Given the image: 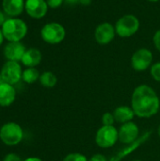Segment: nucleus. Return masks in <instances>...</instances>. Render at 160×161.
<instances>
[{
  "mask_svg": "<svg viewBox=\"0 0 160 161\" xmlns=\"http://www.w3.org/2000/svg\"><path fill=\"white\" fill-rule=\"evenodd\" d=\"M153 53L148 48H140L131 57V66L136 72H143L149 69L153 63Z\"/></svg>",
  "mask_w": 160,
  "mask_h": 161,
  "instance_id": "7",
  "label": "nucleus"
},
{
  "mask_svg": "<svg viewBox=\"0 0 160 161\" xmlns=\"http://www.w3.org/2000/svg\"><path fill=\"white\" fill-rule=\"evenodd\" d=\"M150 75L155 81L160 82V61L152 64L150 67Z\"/></svg>",
  "mask_w": 160,
  "mask_h": 161,
  "instance_id": "20",
  "label": "nucleus"
},
{
  "mask_svg": "<svg viewBox=\"0 0 160 161\" xmlns=\"http://www.w3.org/2000/svg\"><path fill=\"white\" fill-rule=\"evenodd\" d=\"M25 51V45L20 42H9L4 48V56L9 61L19 62Z\"/></svg>",
  "mask_w": 160,
  "mask_h": 161,
  "instance_id": "13",
  "label": "nucleus"
},
{
  "mask_svg": "<svg viewBox=\"0 0 160 161\" xmlns=\"http://www.w3.org/2000/svg\"><path fill=\"white\" fill-rule=\"evenodd\" d=\"M40 75L39 71L35 67H29L23 71L22 80L26 84H33L40 79Z\"/></svg>",
  "mask_w": 160,
  "mask_h": 161,
  "instance_id": "19",
  "label": "nucleus"
},
{
  "mask_svg": "<svg viewBox=\"0 0 160 161\" xmlns=\"http://www.w3.org/2000/svg\"><path fill=\"white\" fill-rule=\"evenodd\" d=\"M3 161H23V159L18 155H16L14 153H9L5 156V158H3Z\"/></svg>",
  "mask_w": 160,
  "mask_h": 161,
  "instance_id": "25",
  "label": "nucleus"
},
{
  "mask_svg": "<svg viewBox=\"0 0 160 161\" xmlns=\"http://www.w3.org/2000/svg\"><path fill=\"white\" fill-rule=\"evenodd\" d=\"M2 83H6V82L4 81V79L2 78V76H1V75H0V84H2Z\"/></svg>",
  "mask_w": 160,
  "mask_h": 161,
  "instance_id": "33",
  "label": "nucleus"
},
{
  "mask_svg": "<svg viewBox=\"0 0 160 161\" xmlns=\"http://www.w3.org/2000/svg\"><path fill=\"white\" fill-rule=\"evenodd\" d=\"M146 1L151 2V3H157V2H158V1H160V0H146Z\"/></svg>",
  "mask_w": 160,
  "mask_h": 161,
  "instance_id": "32",
  "label": "nucleus"
},
{
  "mask_svg": "<svg viewBox=\"0 0 160 161\" xmlns=\"http://www.w3.org/2000/svg\"><path fill=\"white\" fill-rule=\"evenodd\" d=\"M24 139V130L20 125L15 122H8L0 128V140L8 146L19 144Z\"/></svg>",
  "mask_w": 160,
  "mask_h": 161,
  "instance_id": "4",
  "label": "nucleus"
},
{
  "mask_svg": "<svg viewBox=\"0 0 160 161\" xmlns=\"http://www.w3.org/2000/svg\"><path fill=\"white\" fill-rule=\"evenodd\" d=\"M62 161H89V159L81 153H71L65 156Z\"/></svg>",
  "mask_w": 160,
  "mask_h": 161,
  "instance_id": "21",
  "label": "nucleus"
},
{
  "mask_svg": "<svg viewBox=\"0 0 160 161\" xmlns=\"http://www.w3.org/2000/svg\"><path fill=\"white\" fill-rule=\"evenodd\" d=\"M46 0H26L25 8L27 14L34 19H41L44 17L48 10Z\"/></svg>",
  "mask_w": 160,
  "mask_h": 161,
  "instance_id": "12",
  "label": "nucleus"
},
{
  "mask_svg": "<svg viewBox=\"0 0 160 161\" xmlns=\"http://www.w3.org/2000/svg\"><path fill=\"white\" fill-rule=\"evenodd\" d=\"M152 132L151 131H146L144 132L142 135L140 136V138L134 142L133 143L127 144L124 147H123L121 150H119L113 157L109 158L108 161H122L126 157H128L131 153H133L134 151H136L138 148H140L143 143H145L151 137Z\"/></svg>",
  "mask_w": 160,
  "mask_h": 161,
  "instance_id": "10",
  "label": "nucleus"
},
{
  "mask_svg": "<svg viewBox=\"0 0 160 161\" xmlns=\"http://www.w3.org/2000/svg\"><path fill=\"white\" fill-rule=\"evenodd\" d=\"M89 161H108V158L102 154H95L89 159Z\"/></svg>",
  "mask_w": 160,
  "mask_h": 161,
  "instance_id": "26",
  "label": "nucleus"
},
{
  "mask_svg": "<svg viewBox=\"0 0 160 161\" xmlns=\"http://www.w3.org/2000/svg\"><path fill=\"white\" fill-rule=\"evenodd\" d=\"M0 75L6 83H8L10 85H15L22 79V75H23L22 67L19 64V62L8 60L2 66Z\"/></svg>",
  "mask_w": 160,
  "mask_h": 161,
  "instance_id": "8",
  "label": "nucleus"
},
{
  "mask_svg": "<svg viewBox=\"0 0 160 161\" xmlns=\"http://www.w3.org/2000/svg\"><path fill=\"white\" fill-rule=\"evenodd\" d=\"M115 119L114 115L111 112H106L102 116V124L103 125H114Z\"/></svg>",
  "mask_w": 160,
  "mask_h": 161,
  "instance_id": "22",
  "label": "nucleus"
},
{
  "mask_svg": "<svg viewBox=\"0 0 160 161\" xmlns=\"http://www.w3.org/2000/svg\"><path fill=\"white\" fill-rule=\"evenodd\" d=\"M64 0H46V3L51 8H58L63 4Z\"/></svg>",
  "mask_w": 160,
  "mask_h": 161,
  "instance_id": "23",
  "label": "nucleus"
},
{
  "mask_svg": "<svg viewBox=\"0 0 160 161\" xmlns=\"http://www.w3.org/2000/svg\"><path fill=\"white\" fill-rule=\"evenodd\" d=\"M41 85L44 88L47 89H51L54 88L57 83H58V78L56 76V75L50 71H46L43 72L41 75H40V79H39Z\"/></svg>",
  "mask_w": 160,
  "mask_h": 161,
  "instance_id": "18",
  "label": "nucleus"
},
{
  "mask_svg": "<svg viewBox=\"0 0 160 161\" xmlns=\"http://www.w3.org/2000/svg\"><path fill=\"white\" fill-rule=\"evenodd\" d=\"M131 108L139 118H151L158 113L160 99L156 91L146 84L136 87L131 96Z\"/></svg>",
  "mask_w": 160,
  "mask_h": 161,
  "instance_id": "1",
  "label": "nucleus"
},
{
  "mask_svg": "<svg viewBox=\"0 0 160 161\" xmlns=\"http://www.w3.org/2000/svg\"><path fill=\"white\" fill-rule=\"evenodd\" d=\"M2 32L4 38L8 42H20L27 33V25L21 19L10 18L5 21L2 25Z\"/></svg>",
  "mask_w": 160,
  "mask_h": 161,
  "instance_id": "2",
  "label": "nucleus"
},
{
  "mask_svg": "<svg viewBox=\"0 0 160 161\" xmlns=\"http://www.w3.org/2000/svg\"><path fill=\"white\" fill-rule=\"evenodd\" d=\"M91 3V0H79V4L83 6H89Z\"/></svg>",
  "mask_w": 160,
  "mask_h": 161,
  "instance_id": "29",
  "label": "nucleus"
},
{
  "mask_svg": "<svg viewBox=\"0 0 160 161\" xmlns=\"http://www.w3.org/2000/svg\"><path fill=\"white\" fill-rule=\"evenodd\" d=\"M3 41H4V35H3L2 29H0V46L3 43Z\"/></svg>",
  "mask_w": 160,
  "mask_h": 161,
  "instance_id": "31",
  "label": "nucleus"
},
{
  "mask_svg": "<svg viewBox=\"0 0 160 161\" xmlns=\"http://www.w3.org/2000/svg\"><path fill=\"white\" fill-rule=\"evenodd\" d=\"M115 26L109 22L99 24L94 30L95 42L100 45H107L110 43L116 36Z\"/></svg>",
  "mask_w": 160,
  "mask_h": 161,
  "instance_id": "9",
  "label": "nucleus"
},
{
  "mask_svg": "<svg viewBox=\"0 0 160 161\" xmlns=\"http://www.w3.org/2000/svg\"><path fill=\"white\" fill-rule=\"evenodd\" d=\"M41 36V39L49 44H58L65 39L66 30L61 24L51 22L42 26Z\"/></svg>",
  "mask_w": 160,
  "mask_h": 161,
  "instance_id": "6",
  "label": "nucleus"
},
{
  "mask_svg": "<svg viewBox=\"0 0 160 161\" xmlns=\"http://www.w3.org/2000/svg\"><path fill=\"white\" fill-rule=\"evenodd\" d=\"M64 2H66L67 4H70V5H74V4L79 3V0H64Z\"/></svg>",
  "mask_w": 160,
  "mask_h": 161,
  "instance_id": "30",
  "label": "nucleus"
},
{
  "mask_svg": "<svg viewBox=\"0 0 160 161\" xmlns=\"http://www.w3.org/2000/svg\"><path fill=\"white\" fill-rule=\"evenodd\" d=\"M119 142L124 145L133 143L140 138V128L134 122L123 124L118 129Z\"/></svg>",
  "mask_w": 160,
  "mask_h": 161,
  "instance_id": "11",
  "label": "nucleus"
},
{
  "mask_svg": "<svg viewBox=\"0 0 160 161\" xmlns=\"http://www.w3.org/2000/svg\"><path fill=\"white\" fill-rule=\"evenodd\" d=\"M16 99V90L8 83L0 84V107H9Z\"/></svg>",
  "mask_w": 160,
  "mask_h": 161,
  "instance_id": "14",
  "label": "nucleus"
},
{
  "mask_svg": "<svg viewBox=\"0 0 160 161\" xmlns=\"http://www.w3.org/2000/svg\"><path fill=\"white\" fill-rule=\"evenodd\" d=\"M157 134H158V136H159L160 138V125L159 126H158V128H157Z\"/></svg>",
  "mask_w": 160,
  "mask_h": 161,
  "instance_id": "34",
  "label": "nucleus"
},
{
  "mask_svg": "<svg viewBox=\"0 0 160 161\" xmlns=\"http://www.w3.org/2000/svg\"><path fill=\"white\" fill-rule=\"evenodd\" d=\"M116 34L121 38H130L140 29L141 22L134 14H124L115 23Z\"/></svg>",
  "mask_w": 160,
  "mask_h": 161,
  "instance_id": "3",
  "label": "nucleus"
},
{
  "mask_svg": "<svg viewBox=\"0 0 160 161\" xmlns=\"http://www.w3.org/2000/svg\"><path fill=\"white\" fill-rule=\"evenodd\" d=\"M41 58L42 56L39 49L29 48L25 52L21 61L25 66L29 68V67H36L37 65H39L41 61Z\"/></svg>",
  "mask_w": 160,
  "mask_h": 161,
  "instance_id": "17",
  "label": "nucleus"
},
{
  "mask_svg": "<svg viewBox=\"0 0 160 161\" xmlns=\"http://www.w3.org/2000/svg\"><path fill=\"white\" fill-rule=\"evenodd\" d=\"M2 7L6 14L11 17H16L23 12L25 3L24 0H3Z\"/></svg>",
  "mask_w": 160,
  "mask_h": 161,
  "instance_id": "16",
  "label": "nucleus"
},
{
  "mask_svg": "<svg viewBox=\"0 0 160 161\" xmlns=\"http://www.w3.org/2000/svg\"><path fill=\"white\" fill-rule=\"evenodd\" d=\"M23 161H43L42 159L39 158H36V157H30V158H27L25 159H24Z\"/></svg>",
  "mask_w": 160,
  "mask_h": 161,
  "instance_id": "27",
  "label": "nucleus"
},
{
  "mask_svg": "<svg viewBox=\"0 0 160 161\" xmlns=\"http://www.w3.org/2000/svg\"><path fill=\"white\" fill-rule=\"evenodd\" d=\"M112 113L114 115L115 122L119 123L121 125L126 124L128 122H132V120L136 116L133 108L131 107H128V106L117 107Z\"/></svg>",
  "mask_w": 160,
  "mask_h": 161,
  "instance_id": "15",
  "label": "nucleus"
},
{
  "mask_svg": "<svg viewBox=\"0 0 160 161\" xmlns=\"http://www.w3.org/2000/svg\"><path fill=\"white\" fill-rule=\"evenodd\" d=\"M153 42H154V45H155L156 49L160 52V29L157 30L156 33L154 34Z\"/></svg>",
  "mask_w": 160,
  "mask_h": 161,
  "instance_id": "24",
  "label": "nucleus"
},
{
  "mask_svg": "<svg viewBox=\"0 0 160 161\" xmlns=\"http://www.w3.org/2000/svg\"><path fill=\"white\" fill-rule=\"evenodd\" d=\"M95 143L102 149L111 148L119 141L118 129L114 125H102L95 134Z\"/></svg>",
  "mask_w": 160,
  "mask_h": 161,
  "instance_id": "5",
  "label": "nucleus"
},
{
  "mask_svg": "<svg viewBox=\"0 0 160 161\" xmlns=\"http://www.w3.org/2000/svg\"><path fill=\"white\" fill-rule=\"evenodd\" d=\"M131 161H142V160H141V159H134V160H131Z\"/></svg>",
  "mask_w": 160,
  "mask_h": 161,
  "instance_id": "35",
  "label": "nucleus"
},
{
  "mask_svg": "<svg viewBox=\"0 0 160 161\" xmlns=\"http://www.w3.org/2000/svg\"><path fill=\"white\" fill-rule=\"evenodd\" d=\"M5 15L2 11H0V26H2L5 23Z\"/></svg>",
  "mask_w": 160,
  "mask_h": 161,
  "instance_id": "28",
  "label": "nucleus"
}]
</instances>
